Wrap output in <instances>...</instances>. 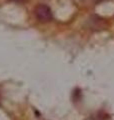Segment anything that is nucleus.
Segmentation results:
<instances>
[{
    "label": "nucleus",
    "mask_w": 114,
    "mask_h": 120,
    "mask_svg": "<svg viewBox=\"0 0 114 120\" xmlns=\"http://www.w3.org/2000/svg\"><path fill=\"white\" fill-rule=\"evenodd\" d=\"M10 1H13V2H21L23 0H10Z\"/></svg>",
    "instance_id": "3"
},
{
    "label": "nucleus",
    "mask_w": 114,
    "mask_h": 120,
    "mask_svg": "<svg viewBox=\"0 0 114 120\" xmlns=\"http://www.w3.org/2000/svg\"><path fill=\"white\" fill-rule=\"evenodd\" d=\"M34 14H35V17L40 22H44V23L50 22L53 19L52 10L46 4L37 5L35 7V9H34Z\"/></svg>",
    "instance_id": "1"
},
{
    "label": "nucleus",
    "mask_w": 114,
    "mask_h": 120,
    "mask_svg": "<svg viewBox=\"0 0 114 120\" xmlns=\"http://www.w3.org/2000/svg\"><path fill=\"white\" fill-rule=\"evenodd\" d=\"M83 2H95L96 0H82Z\"/></svg>",
    "instance_id": "2"
}]
</instances>
